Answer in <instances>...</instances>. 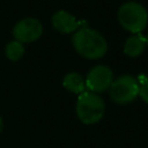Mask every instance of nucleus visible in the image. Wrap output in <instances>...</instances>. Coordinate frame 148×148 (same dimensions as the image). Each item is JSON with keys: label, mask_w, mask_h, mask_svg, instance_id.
<instances>
[{"label": "nucleus", "mask_w": 148, "mask_h": 148, "mask_svg": "<svg viewBox=\"0 0 148 148\" xmlns=\"http://www.w3.org/2000/svg\"><path fill=\"white\" fill-rule=\"evenodd\" d=\"M75 51L87 59H99L108 51L105 38L96 30L90 28H81L76 30L72 37Z\"/></svg>", "instance_id": "1"}, {"label": "nucleus", "mask_w": 148, "mask_h": 148, "mask_svg": "<svg viewBox=\"0 0 148 148\" xmlns=\"http://www.w3.org/2000/svg\"><path fill=\"white\" fill-rule=\"evenodd\" d=\"M118 21L120 25L135 34H140L148 23V13L147 9L139 2L128 1L123 3L118 9Z\"/></svg>", "instance_id": "2"}, {"label": "nucleus", "mask_w": 148, "mask_h": 148, "mask_svg": "<svg viewBox=\"0 0 148 148\" xmlns=\"http://www.w3.org/2000/svg\"><path fill=\"white\" fill-rule=\"evenodd\" d=\"M76 116L86 125H92L102 119L105 112V105L102 97L91 91L80 94L76 101Z\"/></svg>", "instance_id": "3"}, {"label": "nucleus", "mask_w": 148, "mask_h": 148, "mask_svg": "<svg viewBox=\"0 0 148 148\" xmlns=\"http://www.w3.org/2000/svg\"><path fill=\"white\" fill-rule=\"evenodd\" d=\"M111 99L118 104H126L139 95V82L131 75H121L112 81L109 88Z\"/></svg>", "instance_id": "4"}, {"label": "nucleus", "mask_w": 148, "mask_h": 148, "mask_svg": "<svg viewBox=\"0 0 148 148\" xmlns=\"http://www.w3.org/2000/svg\"><path fill=\"white\" fill-rule=\"evenodd\" d=\"M84 81H86V87L91 92L97 94L110 88L113 81V74L108 66L96 65L88 72Z\"/></svg>", "instance_id": "5"}, {"label": "nucleus", "mask_w": 148, "mask_h": 148, "mask_svg": "<svg viewBox=\"0 0 148 148\" xmlns=\"http://www.w3.org/2000/svg\"><path fill=\"white\" fill-rule=\"evenodd\" d=\"M43 34V25L42 23L34 17H27L18 21L14 29L13 36L15 40L23 43H31L37 40Z\"/></svg>", "instance_id": "6"}, {"label": "nucleus", "mask_w": 148, "mask_h": 148, "mask_svg": "<svg viewBox=\"0 0 148 148\" xmlns=\"http://www.w3.org/2000/svg\"><path fill=\"white\" fill-rule=\"evenodd\" d=\"M51 23L53 28L61 34L75 32L79 28V22L76 18L66 10H58L51 17Z\"/></svg>", "instance_id": "7"}, {"label": "nucleus", "mask_w": 148, "mask_h": 148, "mask_svg": "<svg viewBox=\"0 0 148 148\" xmlns=\"http://www.w3.org/2000/svg\"><path fill=\"white\" fill-rule=\"evenodd\" d=\"M146 45V37L141 34H135L126 39L124 45V53L132 58L139 57L145 51Z\"/></svg>", "instance_id": "8"}, {"label": "nucleus", "mask_w": 148, "mask_h": 148, "mask_svg": "<svg viewBox=\"0 0 148 148\" xmlns=\"http://www.w3.org/2000/svg\"><path fill=\"white\" fill-rule=\"evenodd\" d=\"M62 84L68 91L73 94H82L87 88L84 79L79 73H75V72L67 73L64 77Z\"/></svg>", "instance_id": "9"}, {"label": "nucleus", "mask_w": 148, "mask_h": 148, "mask_svg": "<svg viewBox=\"0 0 148 148\" xmlns=\"http://www.w3.org/2000/svg\"><path fill=\"white\" fill-rule=\"evenodd\" d=\"M6 57L12 61H17L21 59V57L24 54V46L21 42L13 40L9 42L5 50Z\"/></svg>", "instance_id": "10"}, {"label": "nucleus", "mask_w": 148, "mask_h": 148, "mask_svg": "<svg viewBox=\"0 0 148 148\" xmlns=\"http://www.w3.org/2000/svg\"><path fill=\"white\" fill-rule=\"evenodd\" d=\"M139 95L148 104V79H146L141 83H139Z\"/></svg>", "instance_id": "11"}, {"label": "nucleus", "mask_w": 148, "mask_h": 148, "mask_svg": "<svg viewBox=\"0 0 148 148\" xmlns=\"http://www.w3.org/2000/svg\"><path fill=\"white\" fill-rule=\"evenodd\" d=\"M2 127H3V123H2V119H1V117H0V133H1V131H2Z\"/></svg>", "instance_id": "12"}, {"label": "nucleus", "mask_w": 148, "mask_h": 148, "mask_svg": "<svg viewBox=\"0 0 148 148\" xmlns=\"http://www.w3.org/2000/svg\"><path fill=\"white\" fill-rule=\"evenodd\" d=\"M146 44H147V46H148V34H147V36H146Z\"/></svg>", "instance_id": "13"}]
</instances>
